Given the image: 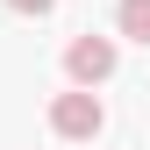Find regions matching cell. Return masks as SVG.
<instances>
[{
	"mask_svg": "<svg viewBox=\"0 0 150 150\" xmlns=\"http://www.w3.org/2000/svg\"><path fill=\"white\" fill-rule=\"evenodd\" d=\"M7 7H14V14H50L57 0H7Z\"/></svg>",
	"mask_w": 150,
	"mask_h": 150,
	"instance_id": "277c9868",
	"label": "cell"
},
{
	"mask_svg": "<svg viewBox=\"0 0 150 150\" xmlns=\"http://www.w3.org/2000/svg\"><path fill=\"white\" fill-rule=\"evenodd\" d=\"M64 79L79 86V93H93L100 79H115V43H107V36H71V50H64Z\"/></svg>",
	"mask_w": 150,
	"mask_h": 150,
	"instance_id": "7a4b0ae2",
	"label": "cell"
},
{
	"mask_svg": "<svg viewBox=\"0 0 150 150\" xmlns=\"http://www.w3.org/2000/svg\"><path fill=\"white\" fill-rule=\"evenodd\" d=\"M115 22H122V36H136V43L150 50V0H122V7H115Z\"/></svg>",
	"mask_w": 150,
	"mask_h": 150,
	"instance_id": "3957f363",
	"label": "cell"
},
{
	"mask_svg": "<svg viewBox=\"0 0 150 150\" xmlns=\"http://www.w3.org/2000/svg\"><path fill=\"white\" fill-rule=\"evenodd\" d=\"M50 129H57L64 143H93L107 129V107H100V93H57V100H50Z\"/></svg>",
	"mask_w": 150,
	"mask_h": 150,
	"instance_id": "6da1fadb",
	"label": "cell"
}]
</instances>
